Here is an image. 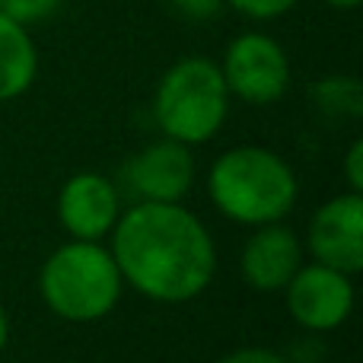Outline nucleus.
<instances>
[{"instance_id":"nucleus-10","label":"nucleus","mask_w":363,"mask_h":363,"mask_svg":"<svg viewBox=\"0 0 363 363\" xmlns=\"http://www.w3.org/2000/svg\"><path fill=\"white\" fill-rule=\"evenodd\" d=\"M300 264V242L281 223H264L242 249V277L262 294L284 290Z\"/></svg>"},{"instance_id":"nucleus-17","label":"nucleus","mask_w":363,"mask_h":363,"mask_svg":"<svg viewBox=\"0 0 363 363\" xmlns=\"http://www.w3.org/2000/svg\"><path fill=\"white\" fill-rule=\"evenodd\" d=\"M217 363H287V360H284L281 354L268 351V347H242V351L226 354V357Z\"/></svg>"},{"instance_id":"nucleus-11","label":"nucleus","mask_w":363,"mask_h":363,"mask_svg":"<svg viewBox=\"0 0 363 363\" xmlns=\"http://www.w3.org/2000/svg\"><path fill=\"white\" fill-rule=\"evenodd\" d=\"M38 51L29 29L0 10V102L23 96L35 83Z\"/></svg>"},{"instance_id":"nucleus-13","label":"nucleus","mask_w":363,"mask_h":363,"mask_svg":"<svg viewBox=\"0 0 363 363\" xmlns=\"http://www.w3.org/2000/svg\"><path fill=\"white\" fill-rule=\"evenodd\" d=\"M61 4H64V0H4V4H0V10L10 13L16 23L29 26V23H38V19L51 16V13H55Z\"/></svg>"},{"instance_id":"nucleus-14","label":"nucleus","mask_w":363,"mask_h":363,"mask_svg":"<svg viewBox=\"0 0 363 363\" xmlns=\"http://www.w3.org/2000/svg\"><path fill=\"white\" fill-rule=\"evenodd\" d=\"M223 4L249 19H277L294 10L300 0H223Z\"/></svg>"},{"instance_id":"nucleus-9","label":"nucleus","mask_w":363,"mask_h":363,"mask_svg":"<svg viewBox=\"0 0 363 363\" xmlns=\"http://www.w3.org/2000/svg\"><path fill=\"white\" fill-rule=\"evenodd\" d=\"M57 217L74 239H102L118 220V191L96 172H80L57 194Z\"/></svg>"},{"instance_id":"nucleus-18","label":"nucleus","mask_w":363,"mask_h":363,"mask_svg":"<svg viewBox=\"0 0 363 363\" xmlns=\"http://www.w3.org/2000/svg\"><path fill=\"white\" fill-rule=\"evenodd\" d=\"M6 338H10V319H6V309L0 306V351L6 347Z\"/></svg>"},{"instance_id":"nucleus-15","label":"nucleus","mask_w":363,"mask_h":363,"mask_svg":"<svg viewBox=\"0 0 363 363\" xmlns=\"http://www.w3.org/2000/svg\"><path fill=\"white\" fill-rule=\"evenodd\" d=\"M179 16H188V19H213L220 10H223V0H166Z\"/></svg>"},{"instance_id":"nucleus-7","label":"nucleus","mask_w":363,"mask_h":363,"mask_svg":"<svg viewBox=\"0 0 363 363\" xmlns=\"http://www.w3.org/2000/svg\"><path fill=\"white\" fill-rule=\"evenodd\" d=\"M309 252L319 264L357 274L363 268V198L357 191L332 198L309 223Z\"/></svg>"},{"instance_id":"nucleus-8","label":"nucleus","mask_w":363,"mask_h":363,"mask_svg":"<svg viewBox=\"0 0 363 363\" xmlns=\"http://www.w3.org/2000/svg\"><path fill=\"white\" fill-rule=\"evenodd\" d=\"M125 179L140 201L179 204L194 182V160L179 140H157L128 163Z\"/></svg>"},{"instance_id":"nucleus-4","label":"nucleus","mask_w":363,"mask_h":363,"mask_svg":"<svg viewBox=\"0 0 363 363\" xmlns=\"http://www.w3.org/2000/svg\"><path fill=\"white\" fill-rule=\"evenodd\" d=\"M230 89L220 64L211 57H182L163 74L153 96V118L166 138L179 144H204L223 128Z\"/></svg>"},{"instance_id":"nucleus-5","label":"nucleus","mask_w":363,"mask_h":363,"mask_svg":"<svg viewBox=\"0 0 363 363\" xmlns=\"http://www.w3.org/2000/svg\"><path fill=\"white\" fill-rule=\"evenodd\" d=\"M223 83L230 96L252 102V106H268L287 93L290 83V61L287 51L264 32H245L226 45L223 64H220Z\"/></svg>"},{"instance_id":"nucleus-16","label":"nucleus","mask_w":363,"mask_h":363,"mask_svg":"<svg viewBox=\"0 0 363 363\" xmlns=\"http://www.w3.org/2000/svg\"><path fill=\"white\" fill-rule=\"evenodd\" d=\"M345 176H347V185H351V191H363V144L360 140H354L351 150H347L345 157Z\"/></svg>"},{"instance_id":"nucleus-3","label":"nucleus","mask_w":363,"mask_h":363,"mask_svg":"<svg viewBox=\"0 0 363 363\" xmlns=\"http://www.w3.org/2000/svg\"><path fill=\"white\" fill-rule=\"evenodd\" d=\"M121 271L112 252L99 242L77 239L51 252L42 264V300L55 315L67 322H96L106 319L121 296Z\"/></svg>"},{"instance_id":"nucleus-6","label":"nucleus","mask_w":363,"mask_h":363,"mask_svg":"<svg viewBox=\"0 0 363 363\" xmlns=\"http://www.w3.org/2000/svg\"><path fill=\"white\" fill-rule=\"evenodd\" d=\"M284 290H287L290 315L309 332H332L354 309L351 274H341L319 262L306 268L300 264Z\"/></svg>"},{"instance_id":"nucleus-20","label":"nucleus","mask_w":363,"mask_h":363,"mask_svg":"<svg viewBox=\"0 0 363 363\" xmlns=\"http://www.w3.org/2000/svg\"><path fill=\"white\" fill-rule=\"evenodd\" d=\"M0 4H4V0H0Z\"/></svg>"},{"instance_id":"nucleus-1","label":"nucleus","mask_w":363,"mask_h":363,"mask_svg":"<svg viewBox=\"0 0 363 363\" xmlns=\"http://www.w3.org/2000/svg\"><path fill=\"white\" fill-rule=\"evenodd\" d=\"M112 258L138 294L157 303H185L204 294L217 268L207 226L191 211L140 201L115 220Z\"/></svg>"},{"instance_id":"nucleus-19","label":"nucleus","mask_w":363,"mask_h":363,"mask_svg":"<svg viewBox=\"0 0 363 363\" xmlns=\"http://www.w3.org/2000/svg\"><path fill=\"white\" fill-rule=\"evenodd\" d=\"M322 4L335 6V10H354V6H360V0H322Z\"/></svg>"},{"instance_id":"nucleus-12","label":"nucleus","mask_w":363,"mask_h":363,"mask_svg":"<svg viewBox=\"0 0 363 363\" xmlns=\"http://www.w3.org/2000/svg\"><path fill=\"white\" fill-rule=\"evenodd\" d=\"M313 96L319 99V106L325 112H338V115H351L357 118L360 115V83L351 80V77H332V80H322L319 86L313 89Z\"/></svg>"},{"instance_id":"nucleus-2","label":"nucleus","mask_w":363,"mask_h":363,"mask_svg":"<svg viewBox=\"0 0 363 363\" xmlns=\"http://www.w3.org/2000/svg\"><path fill=\"white\" fill-rule=\"evenodd\" d=\"M211 198L223 217L236 223L264 226L287 217L296 204V176L277 153L262 147L226 150L211 166Z\"/></svg>"}]
</instances>
